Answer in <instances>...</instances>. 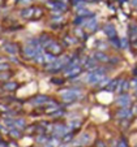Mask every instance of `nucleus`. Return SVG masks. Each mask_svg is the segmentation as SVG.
Here are the masks:
<instances>
[{"instance_id":"39","label":"nucleus","mask_w":137,"mask_h":147,"mask_svg":"<svg viewBox=\"0 0 137 147\" xmlns=\"http://www.w3.org/2000/svg\"><path fill=\"white\" fill-rule=\"evenodd\" d=\"M59 147H68V146H67V144H63V143H62V144H60V146H59Z\"/></svg>"},{"instance_id":"33","label":"nucleus","mask_w":137,"mask_h":147,"mask_svg":"<svg viewBox=\"0 0 137 147\" xmlns=\"http://www.w3.org/2000/svg\"><path fill=\"white\" fill-rule=\"evenodd\" d=\"M116 147H129L128 146V143H127V141L125 139H120L119 141V143H117V146Z\"/></svg>"},{"instance_id":"38","label":"nucleus","mask_w":137,"mask_h":147,"mask_svg":"<svg viewBox=\"0 0 137 147\" xmlns=\"http://www.w3.org/2000/svg\"><path fill=\"white\" fill-rule=\"evenodd\" d=\"M133 5H136V7H137V0H133Z\"/></svg>"},{"instance_id":"37","label":"nucleus","mask_w":137,"mask_h":147,"mask_svg":"<svg viewBox=\"0 0 137 147\" xmlns=\"http://www.w3.org/2000/svg\"><path fill=\"white\" fill-rule=\"evenodd\" d=\"M54 1H62V3H68V0H54Z\"/></svg>"},{"instance_id":"26","label":"nucleus","mask_w":137,"mask_h":147,"mask_svg":"<svg viewBox=\"0 0 137 147\" xmlns=\"http://www.w3.org/2000/svg\"><path fill=\"white\" fill-rule=\"evenodd\" d=\"M12 64L11 63H7V61H0V73L5 72V70H11Z\"/></svg>"},{"instance_id":"14","label":"nucleus","mask_w":137,"mask_h":147,"mask_svg":"<svg viewBox=\"0 0 137 147\" xmlns=\"http://www.w3.org/2000/svg\"><path fill=\"white\" fill-rule=\"evenodd\" d=\"M8 136L12 139H20L22 137V130H20L17 128H11V129H8Z\"/></svg>"},{"instance_id":"21","label":"nucleus","mask_w":137,"mask_h":147,"mask_svg":"<svg viewBox=\"0 0 137 147\" xmlns=\"http://www.w3.org/2000/svg\"><path fill=\"white\" fill-rule=\"evenodd\" d=\"M37 143H39V144H46L48 141H50V136H47V134H39L38 137H37Z\"/></svg>"},{"instance_id":"5","label":"nucleus","mask_w":137,"mask_h":147,"mask_svg":"<svg viewBox=\"0 0 137 147\" xmlns=\"http://www.w3.org/2000/svg\"><path fill=\"white\" fill-rule=\"evenodd\" d=\"M18 87H20V83L16 82V81L11 80V81H7V82L1 83L0 89L3 90V91H5V92H14V91L18 90Z\"/></svg>"},{"instance_id":"3","label":"nucleus","mask_w":137,"mask_h":147,"mask_svg":"<svg viewBox=\"0 0 137 147\" xmlns=\"http://www.w3.org/2000/svg\"><path fill=\"white\" fill-rule=\"evenodd\" d=\"M50 99H51L50 96H47V95H43V94L35 95V96H33L31 99H29V104H31V106H34V107L46 106Z\"/></svg>"},{"instance_id":"10","label":"nucleus","mask_w":137,"mask_h":147,"mask_svg":"<svg viewBox=\"0 0 137 147\" xmlns=\"http://www.w3.org/2000/svg\"><path fill=\"white\" fill-rule=\"evenodd\" d=\"M84 28L86 29L89 33H95V31L98 30V28H99V24H98V21L93 17V18H89L86 21V24L84 25Z\"/></svg>"},{"instance_id":"4","label":"nucleus","mask_w":137,"mask_h":147,"mask_svg":"<svg viewBox=\"0 0 137 147\" xmlns=\"http://www.w3.org/2000/svg\"><path fill=\"white\" fill-rule=\"evenodd\" d=\"M82 70H84L82 69V65H77V67H75V68H71V69L64 70V74H65V77H67L68 80L73 81V80H76L77 77L81 76Z\"/></svg>"},{"instance_id":"28","label":"nucleus","mask_w":137,"mask_h":147,"mask_svg":"<svg viewBox=\"0 0 137 147\" xmlns=\"http://www.w3.org/2000/svg\"><path fill=\"white\" fill-rule=\"evenodd\" d=\"M110 42H111V45L114 46L115 48H120V39L117 38V36H114V38H110Z\"/></svg>"},{"instance_id":"7","label":"nucleus","mask_w":137,"mask_h":147,"mask_svg":"<svg viewBox=\"0 0 137 147\" xmlns=\"http://www.w3.org/2000/svg\"><path fill=\"white\" fill-rule=\"evenodd\" d=\"M131 96H129L127 92H124V94H121L120 96H117L116 99V104L120 108H128L129 106H131Z\"/></svg>"},{"instance_id":"22","label":"nucleus","mask_w":137,"mask_h":147,"mask_svg":"<svg viewBox=\"0 0 137 147\" xmlns=\"http://www.w3.org/2000/svg\"><path fill=\"white\" fill-rule=\"evenodd\" d=\"M43 57H45V64H50V63H52V61H55L56 59H58V56H55L46 51V52L43 53Z\"/></svg>"},{"instance_id":"29","label":"nucleus","mask_w":137,"mask_h":147,"mask_svg":"<svg viewBox=\"0 0 137 147\" xmlns=\"http://www.w3.org/2000/svg\"><path fill=\"white\" fill-rule=\"evenodd\" d=\"M97 50H98V51H104V50H107V45L104 43V42H102V40H98Z\"/></svg>"},{"instance_id":"1","label":"nucleus","mask_w":137,"mask_h":147,"mask_svg":"<svg viewBox=\"0 0 137 147\" xmlns=\"http://www.w3.org/2000/svg\"><path fill=\"white\" fill-rule=\"evenodd\" d=\"M45 51H47V52L52 53V55H55L59 57V56L63 55V52H64V47H63L62 43H59V42H56L52 39V40L47 45V47L45 48Z\"/></svg>"},{"instance_id":"13","label":"nucleus","mask_w":137,"mask_h":147,"mask_svg":"<svg viewBox=\"0 0 137 147\" xmlns=\"http://www.w3.org/2000/svg\"><path fill=\"white\" fill-rule=\"evenodd\" d=\"M73 35L77 39H82V40H86L87 39V34H85L84 29H82L81 26H76V28L73 29Z\"/></svg>"},{"instance_id":"17","label":"nucleus","mask_w":137,"mask_h":147,"mask_svg":"<svg viewBox=\"0 0 137 147\" xmlns=\"http://www.w3.org/2000/svg\"><path fill=\"white\" fill-rule=\"evenodd\" d=\"M119 82H120V78H116V80H111L109 82V85L106 86V91H109V92H114L115 90H116V87H117V85H119Z\"/></svg>"},{"instance_id":"34","label":"nucleus","mask_w":137,"mask_h":147,"mask_svg":"<svg viewBox=\"0 0 137 147\" xmlns=\"http://www.w3.org/2000/svg\"><path fill=\"white\" fill-rule=\"evenodd\" d=\"M129 85H131V87H133V89H137V77H134L133 80L129 82Z\"/></svg>"},{"instance_id":"8","label":"nucleus","mask_w":137,"mask_h":147,"mask_svg":"<svg viewBox=\"0 0 137 147\" xmlns=\"http://www.w3.org/2000/svg\"><path fill=\"white\" fill-rule=\"evenodd\" d=\"M18 14H20V17L24 20H31L33 18V14H34V7H30V5L24 7V8L20 9Z\"/></svg>"},{"instance_id":"11","label":"nucleus","mask_w":137,"mask_h":147,"mask_svg":"<svg viewBox=\"0 0 137 147\" xmlns=\"http://www.w3.org/2000/svg\"><path fill=\"white\" fill-rule=\"evenodd\" d=\"M93 57H94L98 63H101V64H109V60H110V56L107 55L106 52H103V51H97Z\"/></svg>"},{"instance_id":"20","label":"nucleus","mask_w":137,"mask_h":147,"mask_svg":"<svg viewBox=\"0 0 137 147\" xmlns=\"http://www.w3.org/2000/svg\"><path fill=\"white\" fill-rule=\"evenodd\" d=\"M90 134L89 133H82L81 137H80V139H78V143L82 144V146H86V144L90 143Z\"/></svg>"},{"instance_id":"15","label":"nucleus","mask_w":137,"mask_h":147,"mask_svg":"<svg viewBox=\"0 0 137 147\" xmlns=\"http://www.w3.org/2000/svg\"><path fill=\"white\" fill-rule=\"evenodd\" d=\"M128 34H129V39H131L132 42L137 40V24H131V25H129Z\"/></svg>"},{"instance_id":"36","label":"nucleus","mask_w":137,"mask_h":147,"mask_svg":"<svg viewBox=\"0 0 137 147\" xmlns=\"http://www.w3.org/2000/svg\"><path fill=\"white\" fill-rule=\"evenodd\" d=\"M133 74H134V77H137V65L133 68Z\"/></svg>"},{"instance_id":"9","label":"nucleus","mask_w":137,"mask_h":147,"mask_svg":"<svg viewBox=\"0 0 137 147\" xmlns=\"http://www.w3.org/2000/svg\"><path fill=\"white\" fill-rule=\"evenodd\" d=\"M78 42V39L76 38L75 35H72V34H64L62 38V45L63 47H71V46L76 45Z\"/></svg>"},{"instance_id":"2","label":"nucleus","mask_w":137,"mask_h":147,"mask_svg":"<svg viewBox=\"0 0 137 147\" xmlns=\"http://www.w3.org/2000/svg\"><path fill=\"white\" fill-rule=\"evenodd\" d=\"M3 51L9 56H17L20 53V46L14 42H7L3 45Z\"/></svg>"},{"instance_id":"30","label":"nucleus","mask_w":137,"mask_h":147,"mask_svg":"<svg viewBox=\"0 0 137 147\" xmlns=\"http://www.w3.org/2000/svg\"><path fill=\"white\" fill-rule=\"evenodd\" d=\"M120 61V59L119 57H116V56H110V60H109V64H117Z\"/></svg>"},{"instance_id":"35","label":"nucleus","mask_w":137,"mask_h":147,"mask_svg":"<svg viewBox=\"0 0 137 147\" xmlns=\"http://www.w3.org/2000/svg\"><path fill=\"white\" fill-rule=\"evenodd\" d=\"M99 0H85V3H98Z\"/></svg>"},{"instance_id":"18","label":"nucleus","mask_w":137,"mask_h":147,"mask_svg":"<svg viewBox=\"0 0 137 147\" xmlns=\"http://www.w3.org/2000/svg\"><path fill=\"white\" fill-rule=\"evenodd\" d=\"M73 139H75V134H73L72 131H68V133H65L64 136L60 138V142H62L63 144H68V143H71V142H73Z\"/></svg>"},{"instance_id":"19","label":"nucleus","mask_w":137,"mask_h":147,"mask_svg":"<svg viewBox=\"0 0 137 147\" xmlns=\"http://www.w3.org/2000/svg\"><path fill=\"white\" fill-rule=\"evenodd\" d=\"M12 77H13V73L9 72V70H5V72L0 73V83H4L7 81H11Z\"/></svg>"},{"instance_id":"12","label":"nucleus","mask_w":137,"mask_h":147,"mask_svg":"<svg viewBox=\"0 0 137 147\" xmlns=\"http://www.w3.org/2000/svg\"><path fill=\"white\" fill-rule=\"evenodd\" d=\"M103 33L106 34L109 38H114V36H116V30H115V26L112 25V24H106V25H103Z\"/></svg>"},{"instance_id":"40","label":"nucleus","mask_w":137,"mask_h":147,"mask_svg":"<svg viewBox=\"0 0 137 147\" xmlns=\"http://www.w3.org/2000/svg\"><path fill=\"white\" fill-rule=\"evenodd\" d=\"M136 96H137V89H136Z\"/></svg>"},{"instance_id":"6","label":"nucleus","mask_w":137,"mask_h":147,"mask_svg":"<svg viewBox=\"0 0 137 147\" xmlns=\"http://www.w3.org/2000/svg\"><path fill=\"white\" fill-rule=\"evenodd\" d=\"M103 77H104V74H99V73H97V72H87L86 83H89V85L94 86V85H97V83L99 82Z\"/></svg>"},{"instance_id":"16","label":"nucleus","mask_w":137,"mask_h":147,"mask_svg":"<svg viewBox=\"0 0 137 147\" xmlns=\"http://www.w3.org/2000/svg\"><path fill=\"white\" fill-rule=\"evenodd\" d=\"M26 120L24 117H14V128L20 129V130H24V128L26 126Z\"/></svg>"},{"instance_id":"23","label":"nucleus","mask_w":137,"mask_h":147,"mask_svg":"<svg viewBox=\"0 0 137 147\" xmlns=\"http://www.w3.org/2000/svg\"><path fill=\"white\" fill-rule=\"evenodd\" d=\"M50 82L52 83V85H55V86H62V85H64L65 78H63L62 76H60V77H52L50 80Z\"/></svg>"},{"instance_id":"31","label":"nucleus","mask_w":137,"mask_h":147,"mask_svg":"<svg viewBox=\"0 0 137 147\" xmlns=\"http://www.w3.org/2000/svg\"><path fill=\"white\" fill-rule=\"evenodd\" d=\"M95 147H107V144L103 139H97V142H95Z\"/></svg>"},{"instance_id":"32","label":"nucleus","mask_w":137,"mask_h":147,"mask_svg":"<svg viewBox=\"0 0 137 147\" xmlns=\"http://www.w3.org/2000/svg\"><path fill=\"white\" fill-rule=\"evenodd\" d=\"M31 1H33V0H18V1H17V4H21V5L28 7V5H30Z\"/></svg>"},{"instance_id":"24","label":"nucleus","mask_w":137,"mask_h":147,"mask_svg":"<svg viewBox=\"0 0 137 147\" xmlns=\"http://www.w3.org/2000/svg\"><path fill=\"white\" fill-rule=\"evenodd\" d=\"M42 16H43V8H41V7H34L33 20H39V18H42Z\"/></svg>"},{"instance_id":"25","label":"nucleus","mask_w":137,"mask_h":147,"mask_svg":"<svg viewBox=\"0 0 137 147\" xmlns=\"http://www.w3.org/2000/svg\"><path fill=\"white\" fill-rule=\"evenodd\" d=\"M110 81H111V80H110L109 77H106V76H104V77L102 78V80L97 83V86L99 87V89H106V86H107V85H109V82H110Z\"/></svg>"},{"instance_id":"27","label":"nucleus","mask_w":137,"mask_h":147,"mask_svg":"<svg viewBox=\"0 0 137 147\" xmlns=\"http://www.w3.org/2000/svg\"><path fill=\"white\" fill-rule=\"evenodd\" d=\"M34 63H37L38 65H45V57H43V53H38L35 55V57L33 59Z\"/></svg>"}]
</instances>
